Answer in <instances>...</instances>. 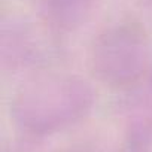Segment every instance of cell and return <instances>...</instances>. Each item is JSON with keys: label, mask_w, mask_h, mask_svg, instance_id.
<instances>
[{"label": "cell", "mask_w": 152, "mask_h": 152, "mask_svg": "<svg viewBox=\"0 0 152 152\" xmlns=\"http://www.w3.org/2000/svg\"><path fill=\"white\" fill-rule=\"evenodd\" d=\"M100 0H40L39 15L57 33H70L84 26L96 12Z\"/></svg>", "instance_id": "3957f363"}, {"label": "cell", "mask_w": 152, "mask_h": 152, "mask_svg": "<svg viewBox=\"0 0 152 152\" xmlns=\"http://www.w3.org/2000/svg\"><path fill=\"white\" fill-rule=\"evenodd\" d=\"M94 104L87 81L69 75H49L24 85L15 96L14 121L28 133L46 134L84 118Z\"/></svg>", "instance_id": "6da1fadb"}, {"label": "cell", "mask_w": 152, "mask_h": 152, "mask_svg": "<svg viewBox=\"0 0 152 152\" xmlns=\"http://www.w3.org/2000/svg\"><path fill=\"white\" fill-rule=\"evenodd\" d=\"M90 67L96 78L107 87L136 85L149 69L146 33L133 23H121L103 30L93 42Z\"/></svg>", "instance_id": "7a4b0ae2"}, {"label": "cell", "mask_w": 152, "mask_h": 152, "mask_svg": "<svg viewBox=\"0 0 152 152\" xmlns=\"http://www.w3.org/2000/svg\"><path fill=\"white\" fill-rule=\"evenodd\" d=\"M146 2H149V3H152V0H146Z\"/></svg>", "instance_id": "277c9868"}]
</instances>
